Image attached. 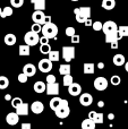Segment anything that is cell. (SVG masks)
Here are the masks:
<instances>
[{
	"label": "cell",
	"instance_id": "6da1fadb",
	"mask_svg": "<svg viewBox=\"0 0 128 129\" xmlns=\"http://www.w3.org/2000/svg\"><path fill=\"white\" fill-rule=\"evenodd\" d=\"M74 14L77 23H85L86 19L91 18V8L90 7H79L74 9Z\"/></svg>",
	"mask_w": 128,
	"mask_h": 129
},
{
	"label": "cell",
	"instance_id": "7a4b0ae2",
	"mask_svg": "<svg viewBox=\"0 0 128 129\" xmlns=\"http://www.w3.org/2000/svg\"><path fill=\"white\" fill-rule=\"evenodd\" d=\"M58 26H57L56 24H53V23H48V24H44L42 26V35L45 36V38H48L50 40V39H54L57 35H58Z\"/></svg>",
	"mask_w": 128,
	"mask_h": 129
},
{
	"label": "cell",
	"instance_id": "3957f363",
	"mask_svg": "<svg viewBox=\"0 0 128 129\" xmlns=\"http://www.w3.org/2000/svg\"><path fill=\"white\" fill-rule=\"evenodd\" d=\"M56 113L57 118L59 119H65L69 116L70 113V109H69V104H68V101L67 100H62L61 101V104L59 105V108L54 111Z\"/></svg>",
	"mask_w": 128,
	"mask_h": 129
},
{
	"label": "cell",
	"instance_id": "277c9868",
	"mask_svg": "<svg viewBox=\"0 0 128 129\" xmlns=\"http://www.w3.org/2000/svg\"><path fill=\"white\" fill-rule=\"evenodd\" d=\"M24 42H25V44L29 45V47H34L38 43H40V36L35 32L29 31L24 35Z\"/></svg>",
	"mask_w": 128,
	"mask_h": 129
},
{
	"label": "cell",
	"instance_id": "5b68a950",
	"mask_svg": "<svg viewBox=\"0 0 128 129\" xmlns=\"http://www.w3.org/2000/svg\"><path fill=\"white\" fill-rule=\"evenodd\" d=\"M62 59L66 62H70L72 60L75 59V47L74 45H66L62 48V52H61Z\"/></svg>",
	"mask_w": 128,
	"mask_h": 129
},
{
	"label": "cell",
	"instance_id": "8992f818",
	"mask_svg": "<svg viewBox=\"0 0 128 129\" xmlns=\"http://www.w3.org/2000/svg\"><path fill=\"white\" fill-rule=\"evenodd\" d=\"M102 32L104 33V35H110V34H115L118 32V25L116 24L113 20H107L106 23H103V28Z\"/></svg>",
	"mask_w": 128,
	"mask_h": 129
},
{
	"label": "cell",
	"instance_id": "52a82bcc",
	"mask_svg": "<svg viewBox=\"0 0 128 129\" xmlns=\"http://www.w3.org/2000/svg\"><path fill=\"white\" fill-rule=\"evenodd\" d=\"M38 67H39V70H40L41 73L48 74V73H50L52 69V61H50L49 58L41 59V60L39 61Z\"/></svg>",
	"mask_w": 128,
	"mask_h": 129
},
{
	"label": "cell",
	"instance_id": "ba28073f",
	"mask_svg": "<svg viewBox=\"0 0 128 129\" xmlns=\"http://www.w3.org/2000/svg\"><path fill=\"white\" fill-rule=\"evenodd\" d=\"M93 85H94V88L97 89V91H100V92L106 91L107 87H108V79H107L106 77L100 76V77H97L94 79Z\"/></svg>",
	"mask_w": 128,
	"mask_h": 129
},
{
	"label": "cell",
	"instance_id": "9c48e42d",
	"mask_svg": "<svg viewBox=\"0 0 128 129\" xmlns=\"http://www.w3.org/2000/svg\"><path fill=\"white\" fill-rule=\"evenodd\" d=\"M44 18L45 15L42 10H34V13L32 14V20L36 24H41L42 26L44 25Z\"/></svg>",
	"mask_w": 128,
	"mask_h": 129
},
{
	"label": "cell",
	"instance_id": "30bf717a",
	"mask_svg": "<svg viewBox=\"0 0 128 129\" xmlns=\"http://www.w3.org/2000/svg\"><path fill=\"white\" fill-rule=\"evenodd\" d=\"M79 103L83 107H90L93 103V96L90 93H83L79 96Z\"/></svg>",
	"mask_w": 128,
	"mask_h": 129
},
{
	"label": "cell",
	"instance_id": "8fae6325",
	"mask_svg": "<svg viewBox=\"0 0 128 129\" xmlns=\"http://www.w3.org/2000/svg\"><path fill=\"white\" fill-rule=\"evenodd\" d=\"M68 93L72 96H78L82 93V86L78 83H73L69 87H68Z\"/></svg>",
	"mask_w": 128,
	"mask_h": 129
},
{
	"label": "cell",
	"instance_id": "7c38bea8",
	"mask_svg": "<svg viewBox=\"0 0 128 129\" xmlns=\"http://www.w3.org/2000/svg\"><path fill=\"white\" fill-rule=\"evenodd\" d=\"M47 94L52 96H58L59 94V84L53 83V84H47Z\"/></svg>",
	"mask_w": 128,
	"mask_h": 129
},
{
	"label": "cell",
	"instance_id": "4fadbf2b",
	"mask_svg": "<svg viewBox=\"0 0 128 129\" xmlns=\"http://www.w3.org/2000/svg\"><path fill=\"white\" fill-rule=\"evenodd\" d=\"M19 121V116H18L16 112H10L6 116V122L8 123L9 126H15L18 123Z\"/></svg>",
	"mask_w": 128,
	"mask_h": 129
},
{
	"label": "cell",
	"instance_id": "5bb4252c",
	"mask_svg": "<svg viewBox=\"0 0 128 129\" xmlns=\"http://www.w3.org/2000/svg\"><path fill=\"white\" fill-rule=\"evenodd\" d=\"M23 73L27 76V77H33L36 73V67L33 63H26L23 67Z\"/></svg>",
	"mask_w": 128,
	"mask_h": 129
},
{
	"label": "cell",
	"instance_id": "9a60e30c",
	"mask_svg": "<svg viewBox=\"0 0 128 129\" xmlns=\"http://www.w3.org/2000/svg\"><path fill=\"white\" fill-rule=\"evenodd\" d=\"M43 110H44V105H43V103L41 102V101H35V102L32 103L31 111L33 112V113L40 114V113H42L43 112Z\"/></svg>",
	"mask_w": 128,
	"mask_h": 129
},
{
	"label": "cell",
	"instance_id": "2e32d148",
	"mask_svg": "<svg viewBox=\"0 0 128 129\" xmlns=\"http://www.w3.org/2000/svg\"><path fill=\"white\" fill-rule=\"evenodd\" d=\"M33 88H34V92H35V93L41 94V93H44V92L47 91V85H45V83L42 82V80H38V82L34 83Z\"/></svg>",
	"mask_w": 128,
	"mask_h": 129
},
{
	"label": "cell",
	"instance_id": "e0dca14e",
	"mask_svg": "<svg viewBox=\"0 0 128 129\" xmlns=\"http://www.w3.org/2000/svg\"><path fill=\"white\" fill-rule=\"evenodd\" d=\"M112 62H113L115 66L120 67V66H125V63H126V60H125V57L122 56V54L117 53V54H115V56H113Z\"/></svg>",
	"mask_w": 128,
	"mask_h": 129
},
{
	"label": "cell",
	"instance_id": "ac0fdd59",
	"mask_svg": "<svg viewBox=\"0 0 128 129\" xmlns=\"http://www.w3.org/2000/svg\"><path fill=\"white\" fill-rule=\"evenodd\" d=\"M28 111H29V107L27 103H23V104H20L19 107L16 109V113L18 114V116H27L28 114Z\"/></svg>",
	"mask_w": 128,
	"mask_h": 129
},
{
	"label": "cell",
	"instance_id": "d6986e66",
	"mask_svg": "<svg viewBox=\"0 0 128 129\" xmlns=\"http://www.w3.org/2000/svg\"><path fill=\"white\" fill-rule=\"evenodd\" d=\"M16 36L14 35L13 33H8V34H6L5 35V38H4V41H5V44L6 45H8V47H13L14 44H16Z\"/></svg>",
	"mask_w": 128,
	"mask_h": 129
},
{
	"label": "cell",
	"instance_id": "ffe728a7",
	"mask_svg": "<svg viewBox=\"0 0 128 129\" xmlns=\"http://www.w3.org/2000/svg\"><path fill=\"white\" fill-rule=\"evenodd\" d=\"M61 101H62V99H60L59 96H53V98L50 100V103H49L50 109L56 111V110L59 108V105L61 104Z\"/></svg>",
	"mask_w": 128,
	"mask_h": 129
},
{
	"label": "cell",
	"instance_id": "44dd1931",
	"mask_svg": "<svg viewBox=\"0 0 128 129\" xmlns=\"http://www.w3.org/2000/svg\"><path fill=\"white\" fill-rule=\"evenodd\" d=\"M18 54L22 57H27L31 54V47L27 44H22L18 48Z\"/></svg>",
	"mask_w": 128,
	"mask_h": 129
},
{
	"label": "cell",
	"instance_id": "7402d4cb",
	"mask_svg": "<svg viewBox=\"0 0 128 129\" xmlns=\"http://www.w3.org/2000/svg\"><path fill=\"white\" fill-rule=\"evenodd\" d=\"M95 70V64L93 62H85L83 66V73L86 75H92L94 74Z\"/></svg>",
	"mask_w": 128,
	"mask_h": 129
},
{
	"label": "cell",
	"instance_id": "603a6c76",
	"mask_svg": "<svg viewBox=\"0 0 128 129\" xmlns=\"http://www.w3.org/2000/svg\"><path fill=\"white\" fill-rule=\"evenodd\" d=\"M70 70H72V67H70L69 63H62L59 66V74L61 76L70 75Z\"/></svg>",
	"mask_w": 128,
	"mask_h": 129
},
{
	"label": "cell",
	"instance_id": "cb8c5ba5",
	"mask_svg": "<svg viewBox=\"0 0 128 129\" xmlns=\"http://www.w3.org/2000/svg\"><path fill=\"white\" fill-rule=\"evenodd\" d=\"M34 6V10H44L45 9V0H31Z\"/></svg>",
	"mask_w": 128,
	"mask_h": 129
},
{
	"label": "cell",
	"instance_id": "d4e9b609",
	"mask_svg": "<svg viewBox=\"0 0 128 129\" xmlns=\"http://www.w3.org/2000/svg\"><path fill=\"white\" fill-rule=\"evenodd\" d=\"M97 123L94 122V120H91V119H85V120L82 121V129H95Z\"/></svg>",
	"mask_w": 128,
	"mask_h": 129
},
{
	"label": "cell",
	"instance_id": "484cf974",
	"mask_svg": "<svg viewBox=\"0 0 128 129\" xmlns=\"http://www.w3.org/2000/svg\"><path fill=\"white\" fill-rule=\"evenodd\" d=\"M101 6L106 10H112L116 6V1L115 0H102Z\"/></svg>",
	"mask_w": 128,
	"mask_h": 129
},
{
	"label": "cell",
	"instance_id": "4316f807",
	"mask_svg": "<svg viewBox=\"0 0 128 129\" xmlns=\"http://www.w3.org/2000/svg\"><path fill=\"white\" fill-rule=\"evenodd\" d=\"M48 56H49L50 61L57 62V61H59V59H60V52H59L58 50H51V52H50Z\"/></svg>",
	"mask_w": 128,
	"mask_h": 129
},
{
	"label": "cell",
	"instance_id": "83f0119b",
	"mask_svg": "<svg viewBox=\"0 0 128 129\" xmlns=\"http://www.w3.org/2000/svg\"><path fill=\"white\" fill-rule=\"evenodd\" d=\"M120 38H119V33H115V34H110V35H106V42L111 44V43L116 42V41H119Z\"/></svg>",
	"mask_w": 128,
	"mask_h": 129
},
{
	"label": "cell",
	"instance_id": "f1b7e54d",
	"mask_svg": "<svg viewBox=\"0 0 128 129\" xmlns=\"http://www.w3.org/2000/svg\"><path fill=\"white\" fill-rule=\"evenodd\" d=\"M14 14V10L11 7H5L2 8V14H1V18H7V17H10L11 15Z\"/></svg>",
	"mask_w": 128,
	"mask_h": 129
},
{
	"label": "cell",
	"instance_id": "f546056e",
	"mask_svg": "<svg viewBox=\"0 0 128 129\" xmlns=\"http://www.w3.org/2000/svg\"><path fill=\"white\" fill-rule=\"evenodd\" d=\"M118 33H119L120 40H121L122 38L128 36V26H119L118 27Z\"/></svg>",
	"mask_w": 128,
	"mask_h": 129
},
{
	"label": "cell",
	"instance_id": "4dcf8cb0",
	"mask_svg": "<svg viewBox=\"0 0 128 129\" xmlns=\"http://www.w3.org/2000/svg\"><path fill=\"white\" fill-rule=\"evenodd\" d=\"M9 86V79L6 76H0V89H6Z\"/></svg>",
	"mask_w": 128,
	"mask_h": 129
},
{
	"label": "cell",
	"instance_id": "1f68e13d",
	"mask_svg": "<svg viewBox=\"0 0 128 129\" xmlns=\"http://www.w3.org/2000/svg\"><path fill=\"white\" fill-rule=\"evenodd\" d=\"M74 83V79H73V76L72 75H66L63 76V86H67L69 87L70 85Z\"/></svg>",
	"mask_w": 128,
	"mask_h": 129
},
{
	"label": "cell",
	"instance_id": "d6a6232c",
	"mask_svg": "<svg viewBox=\"0 0 128 129\" xmlns=\"http://www.w3.org/2000/svg\"><path fill=\"white\" fill-rule=\"evenodd\" d=\"M40 52L42 54H49L50 52H51V47H50V44H41Z\"/></svg>",
	"mask_w": 128,
	"mask_h": 129
},
{
	"label": "cell",
	"instance_id": "836d02e7",
	"mask_svg": "<svg viewBox=\"0 0 128 129\" xmlns=\"http://www.w3.org/2000/svg\"><path fill=\"white\" fill-rule=\"evenodd\" d=\"M23 100L20 98H14L13 100H11V107L14 108V109H17L18 107H19L20 104H23Z\"/></svg>",
	"mask_w": 128,
	"mask_h": 129
},
{
	"label": "cell",
	"instance_id": "e575fe53",
	"mask_svg": "<svg viewBox=\"0 0 128 129\" xmlns=\"http://www.w3.org/2000/svg\"><path fill=\"white\" fill-rule=\"evenodd\" d=\"M110 83L113 85V86H118V85L121 83V78H120L118 75H113L112 77L110 78Z\"/></svg>",
	"mask_w": 128,
	"mask_h": 129
},
{
	"label": "cell",
	"instance_id": "d590c367",
	"mask_svg": "<svg viewBox=\"0 0 128 129\" xmlns=\"http://www.w3.org/2000/svg\"><path fill=\"white\" fill-rule=\"evenodd\" d=\"M10 5L14 8H20L24 5V0H10Z\"/></svg>",
	"mask_w": 128,
	"mask_h": 129
},
{
	"label": "cell",
	"instance_id": "8d00e7d4",
	"mask_svg": "<svg viewBox=\"0 0 128 129\" xmlns=\"http://www.w3.org/2000/svg\"><path fill=\"white\" fill-rule=\"evenodd\" d=\"M92 28L94 29L95 32H99V31H102V28H103V23H101V22H94L93 23V25H92Z\"/></svg>",
	"mask_w": 128,
	"mask_h": 129
},
{
	"label": "cell",
	"instance_id": "74e56055",
	"mask_svg": "<svg viewBox=\"0 0 128 129\" xmlns=\"http://www.w3.org/2000/svg\"><path fill=\"white\" fill-rule=\"evenodd\" d=\"M31 31H32V32H35V33L39 34L40 32H42V25L34 23V24L31 26Z\"/></svg>",
	"mask_w": 128,
	"mask_h": 129
},
{
	"label": "cell",
	"instance_id": "f35d334b",
	"mask_svg": "<svg viewBox=\"0 0 128 129\" xmlns=\"http://www.w3.org/2000/svg\"><path fill=\"white\" fill-rule=\"evenodd\" d=\"M103 118H104V116H103V113L102 112H98L97 113V116H95V119H94V122L95 123H103Z\"/></svg>",
	"mask_w": 128,
	"mask_h": 129
},
{
	"label": "cell",
	"instance_id": "ab89813d",
	"mask_svg": "<svg viewBox=\"0 0 128 129\" xmlns=\"http://www.w3.org/2000/svg\"><path fill=\"white\" fill-rule=\"evenodd\" d=\"M65 33H66V35H67V36L72 38V36H74L75 34H76V31H75V28L73 26H68L67 28H66Z\"/></svg>",
	"mask_w": 128,
	"mask_h": 129
},
{
	"label": "cell",
	"instance_id": "60d3db41",
	"mask_svg": "<svg viewBox=\"0 0 128 129\" xmlns=\"http://www.w3.org/2000/svg\"><path fill=\"white\" fill-rule=\"evenodd\" d=\"M45 80H47V84H53V83H57L56 76L52 75V74H49V75L47 76V78H45Z\"/></svg>",
	"mask_w": 128,
	"mask_h": 129
},
{
	"label": "cell",
	"instance_id": "b9f144b4",
	"mask_svg": "<svg viewBox=\"0 0 128 129\" xmlns=\"http://www.w3.org/2000/svg\"><path fill=\"white\" fill-rule=\"evenodd\" d=\"M27 78H28V77H27L24 73H20L19 75H18V82L22 83V84H24V83L27 82Z\"/></svg>",
	"mask_w": 128,
	"mask_h": 129
},
{
	"label": "cell",
	"instance_id": "7bdbcfd3",
	"mask_svg": "<svg viewBox=\"0 0 128 129\" xmlns=\"http://www.w3.org/2000/svg\"><path fill=\"white\" fill-rule=\"evenodd\" d=\"M79 41H81V38H79V35H76V34L70 38V42H72V44H77V43H79Z\"/></svg>",
	"mask_w": 128,
	"mask_h": 129
},
{
	"label": "cell",
	"instance_id": "ee69618b",
	"mask_svg": "<svg viewBox=\"0 0 128 129\" xmlns=\"http://www.w3.org/2000/svg\"><path fill=\"white\" fill-rule=\"evenodd\" d=\"M40 44H49V39L42 35V38H40Z\"/></svg>",
	"mask_w": 128,
	"mask_h": 129
},
{
	"label": "cell",
	"instance_id": "f6af8a7d",
	"mask_svg": "<svg viewBox=\"0 0 128 129\" xmlns=\"http://www.w3.org/2000/svg\"><path fill=\"white\" fill-rule=\"evenodd\" d=\"M20 129H32V125L29 122H23Z\"/></svg>",
	"mask_w": 128,
	"mask_h": 129
},
{
	"label": "cell",
	"instance_id": "bcb514c9",
	"mask_svg": "<svg viewBox=\"0 0 128 129\" xmlns=\"http://www.w3.org/2000/svg\"><path fill=\"white\" fill-rule=\"evenodd\" d=\"M97 113H98V112H95V111L88 112V119H91V120H94V119H95V116H97Z\"/></svg>",
	"mask_w": 128,
	"mask_h": 129
},
{
	"label": "cell",
	"instance_id": "7dc6e473",
	"mask_svg": "<svg viewBox=\"0 0 128 129\" xmlns=\"http://www.w3.org/2000/svg\"><path fill=\"white\" fill-rule=\"evenodd\" d=\"M93 23H94V22H92V18H88V19L85 20V23H84V24H85V26H92Z\"/></svg>",
	"mask_w": 128,
	"mask_h": 129
},
{
	"label": "cell",
	"instance_id": "c3c4849f",
	"mask_svg": "<svg viewBox=\"0 0 128 129\" xmlns=\"http://www.w3.org/2000/svg\"><path fill=\"white\" fill-rule=\"evenodd\" d=\"M110 47H111V49H118V41H116V42H113V43H111L110 44Z\"/></svg>",
	"mask_w": 128,
	"mask_h": 129
},
{
	"label": "cell",
	"instance_id": "681fc988",
	"mask_svg": "<svg viewBox=\"0 0 128 129\" xmlns=\"http://www.w3.org/2000/svg\"><path fill=\"white\" fill-rule=\"evenodd\" d=\"M48 23H52V22H51V16H45V18H44V24H48Z\"/></svg>",
	"mask_w": 128,
	"mask_h": 129
},
{
	"label": "cell",
	"instance_id": "f907efd6",
	"mask_svg": "<svg viewBox=\"0 0 128 129\" xmlns=\"http://www.w3.org/2000/svg\"><path fill=\"white\" fill-rule=\"evenodd\" d=\"M104 67H106L104 62H99V63H98V68H99V69H103Z\"/></svg>",
	"mask_w": 128,
	"mask_h": 129
},
{
	"label": "cell",
	"instance_id": "816d5d0a",
	"mask_svg": "<svg viewBox=\"0 0 128 129\" xmlns=\"http://www.w3.org/2000/svg\"><path fill=\"white\" fill-rule=\"evenodd\" d=\"M5 100H6V101H11V100H13L10 94H6V95H5Z\"/></svg>",
	"mask_w": 128,
	"mask_h": 129
},
{
	"label": "cell",
	"instance_id": "f5cc1de1",
	"mask_svg": "<svg viewBox=\"0 0 128 129\" xmlns=\"http://www.w3.org/2000/svg\"><path fill=\"white\" fill-rule=\"evenodd\" d=\"M98 107H99V108H103L104 107V102H103V101H99V102H98Z\"/></svg>",
	"mask_w": 128,
	"mask_h": 129
},
{
	"label": "cell",
	"instance_id": "db71d44e",
	"mask_svg": "<svg viewBox=\"0 0 128 129\" xmlns=\"http://www.w3.org/2000/svg\"><path fill=\"white\" fill-rule=\"evenodd\" d=\"M108 119H109V120H113V119H115V114H113V113H109L108 114Z\"/></svg>",
	"mask_w": 128,
	"mask_h": 129
},
{
	"label": "cell",
	"instance_id": "11a10c76",
	"mask_svg": "<svg viewBox=\"0 0 128 129\" xmlns=\"http://www.w3.org/2000/svg\"><path fill=\"white\" fill-rule=\"evenodd\" d=\"M125 70H126L127 73H128V61H127L126 63H125Z\"/></svg>",
	"mask_w": 128,
	"mask_h": 129
},
{
	"label": "cell",
	"instance_id": "9f6ffc18",
	"mask_svg": "<svg viewBox=\"0 0 128 129\" xmlns=\"http://www.w3.org/2000/svg\"><path fill=\"white\" fill-rule=\"evenodd\" d=\"M1 14H2V8H0V17H1Z\"/></svg>",
	"mask_w": 128,
	"mask_h": 129
},
{
	"label": "cell",
	"instance_id": "6f0895ef",
	"mask_svg": "<svg viewBox=\"0 0 128 129\" xmlns=\"http://www.w3.org/2000/svg\"><path fill=\"white\" fill-rule=\"evenodd\" d=\"M72 1H74V2H76V1H78V0H72Z\"/></svg>",
	"mask_w": 128,
	"mask_h": 129
},
{
	"label": "cell",
	"instance_id": "680465c9",
	"mask_svg": "<svg viewBox=\"0 0 128 129\" xmlns=\"http://www.w3.org/2000/svg\"><path fill=\"white\" fill-rule=\"evenodd\" d=\"M127 94H128V92H127Z\"/></svg>",
	"mask_w": 128,
	"mask_h": 129
}]
</instances>
